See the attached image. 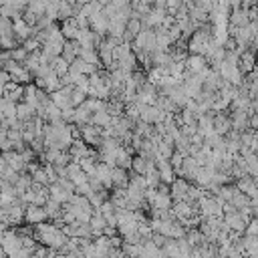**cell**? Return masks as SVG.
<instances>
[{"instance_id": "cell-11", "label": "cell", "mask_w": 258, "mask_h": 258, "mask_svg": "<svg viewBox=\"0 0 258 258\" xmlns=\"http://www.w3.org/2000/svg\"><path fill=\"white\" fill-rule=\"evenodd\" d=\"M79 2H81V4H87V2H89V0H79Z\"/></svg>"}, {"instance_id": "cell-2", "label": "cell", "mask_w": 258, "mask_h": 258, "mask_svg": "<svg viewBox=\"0 0 258 258\" xmlns=\"http://www.w3.org/2000/svg\"><path fill=\"white\" fill-rule=\"evenodd\" d=\"M24 220H26L28 224H32V226H38V224L46 222L48 218H46L44 208H40V206L30 204V206H26V210H24Z\"/></svg>"}, {"instance_id": "cell-7", "label": "cell", "mask_w": 258, "mask_h": 258, "mask_svg": "<svg viewBox=\"0 0 258 258\" xmlns=\"http://www.w3.org/2000/svg\"><path fill=\"white\" fill-rule=\"evenodd\" d=\"M79 53H81V61H85L87 65H93V63H97V53H95L93 48H81Z\"/></svg>"}, {"instance_id": "cell-1", "label": "cell", "mask_w": 258, "mask_h": 258, "mask_svg": "<svg viewBox=\"0 0 258 258\" xmlns=\"http://www.w3.org/2000/svg\"><path fill=\"white\" fill-rule=\"evenodd\" d=\"M2 250L6 252V256L22 250V236L14 230H6L4 232V240H2Z\"/></svg>"}, {"instance_id": "cell-5", "label": "cell", "mask_w": 258, "mask_h": 258, "mask_svg": "<svg viewBox=\"0 0 258 258\" xmlns=\"http://www.w3.org/2000/svg\"><path fill=\"white\" fill-rule=\"evenodd\" d=\"M188 184L184 182V180H178V182H172V194H174V198H178L180 202H184V198H186V194H188Z\"/></svg>"}, {"instance_id": "cell-6", "label": "cell", "mask_w": 258, "mask_h": 258, "mask_svg": "<svg viewBox=\"0 0 258 258\" xmlns=\"http://www.w3.org/2000/svg\"><path fill=\"white\" fill-rule=\"evenodd\" d=\"M71 156H73V158H79V160H83V158L87 156V147H85L83 141H75V143L71 145Z\"/></svg>"}, {"instance_id": "cell-8", "label": "cell", "mask_w": 258, "mask_h": 258, "mask_svg": "<svg viewBox=\"0 0 258 258\" xmlns=\"http://www.w3.org/2000/svg\"><path fill=\"white\" fill-rule=\"evenodd\" d=\"M202 65H204L202 57H194V59H190V67H192L194 71H200V69H202Z\"/></svg>"}, {"instance_id": "cell-3", "label": "cell", "mask_w": 258, "mask_h": 258, "mask_svg": "<svg viewBox=\"0 0 258 258\" xmlns=\"http://www.w3.org/2000/svg\"><path fill=\"white\" fill-rule=\"evenodd\" d=\"M34 113H36V109L30 107V105H26V103H18V105H16V119H18L20 123L32 121V119H34Z\"/></svg>"}, {"instance_id": "cell-10", "label": "cell", "mask_w": 258, "mask_h": 258, "mask_svg": "<svg viewBox=\"0 0 258 258\" xmlns=\"http://www.w3.org/2000/svg\"><path fill=\"white\" fill-rule=\"evenodd\" d=\"M4 95H6V87H4V85H0V101L4 99Z\"/></svg>"}, {"instance_id": "cell-4", "label": "cell", "mask_w": 258, "mask_h": 258, "mask_svg": "<svg viewBox=\"0 0 258 258\" xmlns=\"http://www.w3.org/2000/svg\"><path fill=\"white\" fill-rule=\"evenodd\" d=\"M42 208H44V212H46V218L50 220V218H61L63 216V208H61V204H57V202H53V200H48L44 206H42Z\"/></svg>"}, {"instance_id": "cell-9", "label": "cell", "mask_w": 258, "mask_h": 258, "mask_svg": "<svg viewBox=\"0 0 258 258\" xmlns=\"http://www.w3.org/2000/svg\"><path fill=\"white\" fill-rule=\"evenodd\" d=\"M8 258H30V252L22 248V250H18V252H14V254H10Z\"/></svg>"}]
</instances>
